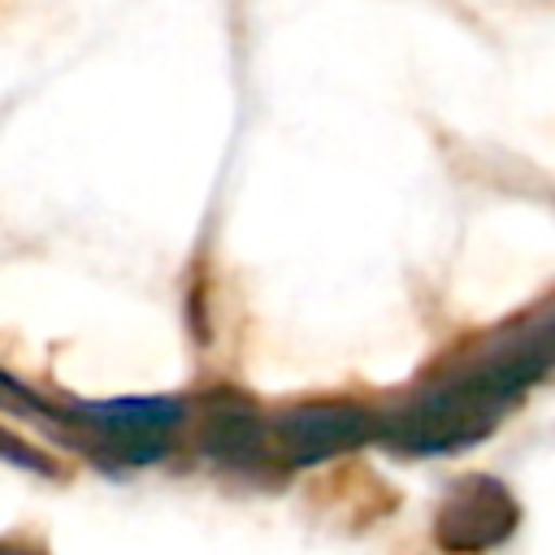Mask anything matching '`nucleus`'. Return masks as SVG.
I'll return each instance as SVG.
<instances>
[{
  "mask_svg": "<svg viewBox=\"0 0 555 555\" xmlns=\"http://www.w3.org/2000/svg\"><path fill=\"white\" fill-rule=\"evenodd\" d=\"M369 429H373L369 412H356V408H312V412L282 421V438H286L291 455H299V460L334 455V451L369 438Z\"/></svg>",
  "mask_w": 555,
  "mask_h": 555,
  "instance_id": "f257e3e1",
  "label": "nucleus"
}]
</instances>
